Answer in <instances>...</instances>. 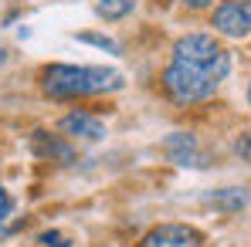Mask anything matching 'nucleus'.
Here are the masks:
<instances>
[{
  "instance_id": "obj_17",
  "label": "nucleus",
  "mask_w": 251,
  "mask_h": 247,
  "mask_svg": "<svg viewBox=\"0 0 251 247\" xmlns=\"http://www.w3.org/2000/svg\"><path fill=\"white\" fill-rule=\"evenodd\" d=\"M248 102H251V85H248Z\"/></svg>"
},
{
  "instance_id": "obj_8",
  "label": "nucleus",
  "mask_w": 251,
  "mask_h": 247,
  "mask_svg": "<svg viewBox=\"0 0 251 247\" xmlns=\"http://www.w3.org/2000/svg\"><path fill=\"white\" fill-rule=\"evenodd\" d=\"M207 203L214 206V210H224V213H238L241 206L248 203V193H245V190H238V186H227V190L210 193Z\"/></svg>"
},
{
  "instance_id": "obj_3",
  "label": "nucleus",
  "mask_w": 251,
  "mask_h": 247,
  "mask_svg": "<svg viewBox=\"0 0 251 247\" xmlns=\"http://www.w3.org/2000/svg\"><path fill=\"white\" fill-rule=\"evenodd\" d=\"M173 61L183 65H201V68H231V58L221 44L214 41L210 34H187L173 44Z\"/></svg>"
},
{
  "instance_id": "obj_9",
  "label": "nucleus",
  "mask_w": 251,
  "mask_h": 247,
  "mask_svg": "<svg viewBox=\"0 0 251 247\" xmlns=\"http://www.w3.org/2000/svg\"><path fill=\"white\" fill-rule=\"evenodd\" d=\"M34 149H38V156L58 159V163H72V149H68L65 142H58V139L44 135V132H34Z\"/></svg>"
},
{
  "instance_id": "obj_7",
  "label": "nucleus",
  "mask_w": 251,
  "mask_h": 247,
  "mask_svg": "<svg viewBox=\"0 0 251 247\" xmlns=\"http://www.w3.org/2000/svg\"><path fill=\"white\" fill-rule=\"evenodd\" d=\"M61 129L68 135H75V139H88V142H99L105 135V122L95 119L92 112H72V115H65L61 119Z\"/></svg>"
},
{
  "instance_id": "obj_1",
  "label": "nucleus",
  "mask_w": 251,
  "mask_h": 247,
  "mask_svg": "<svg viewBox=\"0 0 251 247\" xmlns=\"http://www.w3.org/2000/svg\"><path fill=\"white\" fill-rule=\"evenodd\" d=\"M41 85L51 98H88V95H105L119 91L123 75L112 68H92V65H51L41 71Z\"/></svg>"
},
{
  "instance_id": "obj_14",
  "label": "nucleus",
  "mask_w": 251,
  "mask_h": 247,
  "mask_svg": "<svg viewBox=\"0 0 251 247\" xmlns=\"http://www.w3.org/2000/svg\"><path fill=\"white\" fill-rule=\"evenodd\" d=\"M238 153H241V156H245V159L251 163V132L245 135V139H241V142H238Z\"/></svg>"
},
{
  "instance_id": "obj_13",
  "label": "nucleus",
  "mask_w": 251,
  "mask_h": 247,
  "mask_svg": "<svg viewBox=\"0 0 251 247\" xmlns=\"http://www.w3.org/2000/svg\"><path fill=\"white\" fill-rule=\"evenodd\" d=\"M10 210H14V200H10V193H7V190L0 186V224H3V220L10 217Z\"/></svg>"
},
{
  "instance_id": "obj_6",
  "label": "nucleus",
  "mask_w": 251,
  "mask_h": 247,
  "mask_svg": "<svg viewBox=\"0 0 251 247\" xmlns=\"http://www.w3.org/2000/svg\"><path fill=\"white\" fill-rule=\"evenodd\" d=\"M163 149H167L170 163L176 166H204V153H201V146L190 132H170Z\"/></svg>"
},
{
  "instance_id": "obj_15",
  "label": "nucleus",
  "mask_w": 251,
  "mask_h": 247,
  "mask_svg": "<svg viewBox=\"0 0 251 247\" xmlns=\"http://www.w3.org/2000/svg\"><path fill=\"white\" fill-rule=\"evenodd\" d=\"M187 3H190V7H194V10H201V7H210V3H214V0H187Z\"/></svg>"
},
{
  "instance_id": "obj_10",
  "label": "nucleus",
  "mask_w": 251,
  "mask_h": 247,
  "mask_svg": "<svg viewBox=\"0 0 251 247\" xmlns=\"http://www.w3.org/2000/svg\"><path fill=\"white\" fill-rule=\"evenodd\" d=\"M99 17L105 21H123L126 14H132V0H99Z\"/></svg>"
},
{
  "instance_id": "obj_12",
  "label": "nucleus",
  "mask_w": 251,
  "mask_h": 247,
  "mask_svg": "<svg viewBox=\"0 0 251 247\" xmlns=\"http://www.w3.org/2000/svg\"><path fill=\"white\" fill-rule=\"evenodd\" d=\"M85 44H95V47H102V51H112V54H119V44L112 41V38H99V34H82Z\"/></svg>"
},
{
  "instance_id": "obj_4",
  "label": "nucleus",
  "mask_w": 251,
  "mask_h": 247,
  "mask_svg": "<svg viewBox=\"0 0 251 247\" xmlns=\"http://www.w3.org/2000/svg\"><path fill=\"white\" fill-rule=\"evenodd\" d=\"M214 31L227 38L251 34V0H227L214 10Z\"/></svg>"
},
{
  "instance_id": "obj_5",
  "label": "nucleus",
  "mask_w": 251,
  "mask_h": 247,
  "mask_svg": "<svg viewBox=\"0 0 251 247\" xmlns=\"http://www.w3.org/2000/svg\"><path fill=\"white\" fill-rule=\"evenodd\" d=\"M201 244H204V237L187 224H160L143 237V247H201Z\"/></svg>"
},
{
  "instance_id": "obj_16",
  "label": "nucleus",
  "mask_w": 251,
  "mask_h": 247,
  "mask_svg": "<svg viewBox=\"0 0 251 247\" xmlns=\"http://www.w3.org/2000/svg\"><path fill=\"white\" fill-rule=\"evenodd\" d=\"M3 58H7V51H0V65H3Z\"/></svg>"
},
{
  "instance_id": "obj_11",
  "label": "nucleus",
  "mask_w": 251,
  "mask_h": 247,
  "mask_svg": "<svg viewBox=\"0 0 251 247\" xmlns=\"http://www.w3.org/2000/svg\"><path fill=\"white\" fill-rule=\"evenodd\" d=\"M38 244L41 247H72V241H68L61 230H44L41 237H38Z\"/></svg>"
},
{
  "instance_id": "obj_2",
  "label": "nucleus",
  "mask_w": 251,
  "mask_h": 247,
  "mask_svg": "<svg viewBox=\"0 0 251 247\" xmlns=\"http://www.w3.org/2000/svg\"><path fill=\"white\" fill-rule=\"evenodd\" d=\"M227 71L224 68H201V65H183V61H170L163 71V88L173 102L187 105V102H204L214 95V88L221 85Z\"/></svg>"
}]
</instances>
